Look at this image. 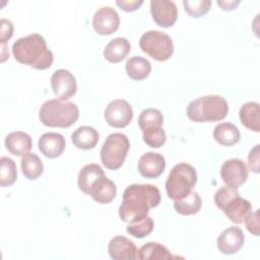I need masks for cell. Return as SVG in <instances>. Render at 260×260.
Wrapping results in <instances>:
<instances>
[{"instance_id": "f1b7e54d", "label": "cell", "mask_w": 260, "mask_h": 260, "mask_svg": "<svg viewBox=\"0 0 260 260\" xmlns=\"http://www.w3.org/2000/svg\"><path fill=\"white\" fill-rule=\"evenodd\" d=\"M104 170L96 164H89L84 166L79 174L77 179L78 188L83 192L86 193L89 186L102 175H104Z\"/></svg>"}, {"instance_id": "603a6c76", "label": "cell", "mask_w": 260, "mask_h": 260, "mask_svg": "<svg viewBox=\"0 0 260 260\" xmlns=\"http://www.w3.org/2000/svg\"><path fill=\"white\" fill-rule=\"evenodd\" d=\"M98 131L90 126H81L71 135V140L75 147L79 149H91L99 142Z\"/></svg>"}, {"instance_id": "d6986e66", "label": "cell", "mask_w": 260, "mask_h": 260, "mask_svg": "<svg viewBox=\"0 0 260 260\" xmlns=\"http://www.w3.org/2000/svg\"><path fill=\"white\" fill-rule=\"evenodd\" d=\"M38 145L40 151L46 157L56 158L63 153L66 146V141L62 134L48 132L39 138Z\"/></svg>"}, {"instance_id": "7c38bea8", "label": "cell", "mask_w": 260, "mask_h": 260, "mask_svg": "<svg viewBox=\"0 0 260 260\" xmlns=\"http://www.w3.org/2000/svg\"><path fill=\"white\" fill-rule=\"evenodd\" d=\"M51 86L56 98L62 101H67L77 90L75 77L66 69H58L53 73L51 76Z\"/></svg>"}, {"instance_id": "7a4b0ae2", "label": "cell", "mask_w": 260, "mask_h": 260, "mask_svg": "<svg viewBox=\"0 0 260 260\" xmlns=\"http://www.w3.org/2000/svg\"><path fill=\"white\" fill-rule=\"evenodd\" d=\"M12 54L18 63L38 70L50 68L54 60L46 40L39 34H30L16 40L12 45Z\"/></svg>"}, {"instance_id": "9a60e30c", "label": "cell", "mask_w": 260, "mask_h": 260, "mask_svg": "<svg viewBox=\"0 0 260 260\" xmlns=\"http://www.w3.org/2000/svg\"><path fill=\"white\" fill-rule=\"evenodd\" d=\"M245 242V236L242 229L230 226L222 231L217 238L216 244L218 250L224 255H232L241 250Z\"/></svg>"}, {"instance_id": "83f0119b", "label": "cell", "mask_w": 260, "mask_h": 260, "mask_svg": "<svg viewBox=\"0 0 260 260\" xmlns=\"http://www.w3.org/2000/svg\"><path fill=\"white\" fill-rule=\"evenodd\" d=\"M202 205V200L199 194L195 191H191L186 197L180 200H175L174 208L182 215L196 214Z\"/></svg>"}, {"instance_id": "30bf717a", "label": "cell", "mask_w": 260, "mask_h": 260, "mask_svg": "<svg viewBox=\"0 0 260 260\" xmlns=\"http://www.w3.org/2000/svg\"><path fill=\"white\" fill-rule=\"evenodd\" d=\"M133 118V110L130 104L122 99L112 101L105 110L106 122L114 128H124Z\"/></svg>"}, {"instance_id": "8992f818", "label": "cell", "mask_w": 260, "mask_h": 260, "mask_svg": "<svg viewBox=\"0 0 260 260\" xmlns=\"http://www.w3.org/2000/svg\"><path fill=\"white\" fill-rule=\"evenodd\" d=\"M196 183L197 173L195 168L187 162H180L171 170L166 182V191L169 198L180 200L192 191Z\"/></svg>"}, {"instance_id": "d590c367", "label": "cell", "mask_w": 260, "mask_h": 260, "mask_svg": "<svg viewBox=\"0 0 260 260\" xmlns=\"http://www.w3.org/2000/svg\"><path fill=\"white\" fill-rule=\"evenodd\" d=\"M116 4L126 12H132L137 10L142 4V0H117Z\"/></svg>"}, {"instance_id": "ffe728a7", "label": "cell", "mask_w": 260, "mask_h": 260, "mask_svg": "<svg viewBox=\"0 0 260 260\" xmlns=\"http://www.w3.org/2000/svg\"><path fill=\"white\" fill-rule=\"evenodd\" d=\"M6 149L16 156H21L27 153L32 146L31 137L22 131H15L9 133L5 137Z\"/></svg>"}, {"instance_id": "ba28073f", "label": "cell", "mask_w": 260, "mask_h": 260, "mask_svg": "<svg viewBox=\"0 0 260 260\" xmlns=\"http://www.w3.org/2000/svg\"><path fill=\"white\" fill-rule=\"evenodd\" d=\"M130 147L128 137L123 133L110 134L101 149V160L109 170L120 169L127 156Z\"/></svg>"}, {"instance_id": "4316f807", "label": "cell", "mask_w": 260, "mask_h": 260, "mask_svg": "<svg viewBox=\"0 0 260 260\" xmlns=\"http://www.w3.org/2000/svg\"><path fill=\"white\" fill-rule=\"evenodd\" d=\"M20 164L22 174L28 180H36L43 174V161L36 153H25L24 155H22Z\"/></svg>"}, {"instance_id": "cb8c5ba5", "label": "cell", "mask_w": 260, "mask_h": 260, "mask_svg": "<svg viewBox=\"0 0 260 260\" xmlns=\"http://www.w3.org/2000/svg\"><path fill=\"white\" fill-rule=\"evenodd\" d=\"M240 120L242 124L255 132L260 131V107L256 102H248L240 109Z\"/></svg>"}, {"instance_id": "836d02e7", "label": "cell", "mask_w": 260, "mask_h": 260, "mask_svg": "<svg viewBox=\"0 0 260 260\" xmlns=\"http://www.w3.org/2000/svg\"><path fill=\"white\" fill-rule=\"evenodd\" d=\"M0 23H1L0 40H1V44L5 45L6 42L13 35V24H12V22L9 19H5V18H2Z\"/></svg>"}, {"instance_id": "277c9868", "label": "cell", "mask_w": 260, "mask_h": 260, "mask_svg": "<svg viewBox=\"0 0 260 260\" xmlns=\"http://www.w3.org/2000/svg\"><path fill=\"white\" fill-rule=\"evenodd\" d=\"M39 117L45 126L68 128L78 120L79 110L72 102L49 100L41 107Z\"/></svg>"}, {"instance_id": "d4e9b609", "label": "cell", "mask_w": 260, "mask_h": 260, "mask_svg": "<svg viewBox=\"0 0 260 260\" xmlns=\"http://www.w3.org/2000/svg\"><path fill=\"white\" fill-rule=\"evenodd\" d=\"M125 68L127 75L133 80L145 79L151 71L149 61L140 56L130 57L126 62Z\"/></svg>"}, {"instance_id": "4dcf8cb0", "label": "cell", "mask_w": 260, "mask_h": 260, "mask_svg": "<svg viewBox=\"0 0 260 260\" xmlns=\"http://www.w3.org/2000/svg\"><path fill=\"white\" fill-rule=\"evenodd\" d=\"M154 223L153 220L150 216L146 215L144 218L137 220L132 223H128L126 231L129 235L137 238V239H142L146 236H148L152 230H153Z\"/></svg>"}, {"instance_id": "e0dca14e", "label": "cell", "mask_w": 260, "mask_h": 260, "mask_svg": "<svg viewBox=\"0 0 260 260\" xmlns=\"http://www.w3.org/2000/svg\"><path fill=\"white\" fill-rule=\"evenodd\" d=\"M166 169V159L162 154L148 151L138 160V172L147 179L158 178Z\"/></svg>"}, {"instance_id": "3957f363", "label": "cell", "mask_w": 260, "mask_h": 260, "mask_svg": "<svg viewBox=\"0 0 260 260\" xmlns=\"http://www.w3.org/2000/svg\"><path fill=\"white\" fill-rule=\"evenodd\" d=\"M229 113V104L220 95L208 94L199 96L189 103L187 116L197 123L220 121Z\"/></svg>"}, {"instance_id": "5b68a950", "label": "cell", "mask_w": 260, "mask_h": 260, "mask_svg": "<svg viewBox=\"0 0 260 260\" xmlns=\"http://www.w3.org/2000/svg\"><path fill=\"white\" fill-rule=\"evenodd\" d=\"M214 203L231 221L237 224L243 223L247 215L252 211L251 203L240 196L238 188L226 185L215 192Z\"/></svg>"}, {"instance_id": "2e32d148", "label": "cell", "mask_w": 260, "mask_h": 260, "mask_svg": "<svg viewBox=\"0 0 260 260\" xmlns=\"http://www.w3.org/2000/svg\"><path fill=\"white\" fill-rule=\"evenodd\" d=\"M94 201L101 204L110 203L117 195V187L113 181L108 179L106 175L100 176L87 189L86 193Z\"/></svg>"}, {"instance_id": "1f68e13d", "label": "cell", "mask_w": 260, "mask_h": 260, "mask_svg": "<svg viewBox=\"0 0 260 260\" xmlns=\"http://www.w3.org/2000/svg\"><path fill=\"white\" fill-rule=\"evenodd\" d=\"M212 2L210 0H185L183 5L185 11L192 17H200L209 11Z\"/></svg>"}, {"instance_id": "6da1fadb", "label": "cell", "mask_w": 260, "mask_h": 260, "mask_svg": "<svg viewBox=\"0 0 260 260\" xmlns=\"http://www.w3.org/2000/svg\"><path fill=\"white\" fill-rule=\"evenodd\" d=\"M159 202L160 192L157 187L150 184H132L123 193L119 216L127 223L135 222L144 218Z\"/></svg>"}, {"instance_id": "8d00e7d4", "label": "cell", "mask_w": 260, "mask_h": 260, "mask_svg": "<svg viewBox=\"0 0 260 260\" xmlns=\"http://www.w3.org/2000/svg\"><path fill=\"white\" fill-rule=\"evenodd\" d=\"M240 0H233V1H217V4L223 9V10H233L235 9L239 4H240Z\"/></svg>"}, {"instance_id": "7402d4cb", "label": "cell", "mask_w": 260, "mask_h": 260, "mask_svg": "<svg viewBox=\"0 0 260 260\" xmlns=\"http://www.w3.org/2000/svg\"><path fill=\"white\" fill-rule=\"evenodd\" d=\"M213 138L220 145L232 146L240 141L241 133L236 125L229 122H224L214 127Z\"/></svg>"}, {"instance_id": "d6a6232c", "label": "cell", "mask_w": 260, "mask_h": 260, "mask_svg": "<svg viewBox=\"0 0 260 260\" xmlns=\"http://www.w3.org/2000/svg\"><path fill=\"white\" fill-rule=\"evenodd\" d=\"M244 221L246 223L247 230L251 234L255 236L259 235V210H255L254 212L251 211Z\"/></svg>"}, {"instance_id": "5bb4252c", "label": "cell", "mask_w": 260, "mask_h": 260, "mask_svg": "<svg viewBox=\"0 0 260 260\" xmlns=\"http://www.w3.org/2000/svg\"><path fill=\"white\" fill-rule=\"evenodd\" d=\"M150 12L154 22L161 27L173 26L178 16L175 2L168 0H151Z\"/></svg>"}, {"instance_id": "ac0fdd59", "label": "cell", "mask_w": 260, "mask_h": 260, "mask_svg": "<svg viewBox=\"0 0 260 260\" xmlns=\"http://www.w3.org/2000/svg\"><path fill=\"white\" fill-rule=\"evenodd\" d=\"M108 252L114 260H133L137 259L138 250L133 241L124 236H116L109 242Z\"/></svg>"}, {"instance_id": "52a82bcc", "label": "cell", "mask_w": 260, "mask_h": 260, "mask_svg": "<svg viewBox=\"0 0 260 260\" xmlns=\"http://www.w3.org/2000/svg\"><path fill=\"white\" fill-rule=\"evenodd\" d=\"M162 123V114L157 109L148 108L139 115L138 125L142 131L143 140L148 146L159 148L166 143L167 135L161 127Z\"/></svg>"}, {"instance_id": "44dd1931", "label": "cell", "mask_w": 260, "mask_h": 260, "mask_svg": "<svg viewBox=\"0 0 260 260\" xmlns=\"http://www.w3.org/2000/svg\"><path fill=\"white\" fill-rule=\"evenodd\" d=\"M130 49L131 45L126 38H115L105 47L104 57L111 63H119L128 56Z\"/></svg>"}, {"instance_id": "9c48e42d", "label": "cell", "mask_w": 260, "mask_h": 260, "mask_svg": "<svg viewBox=\"0 0 260 260\" xmlns=\"http://www.w3.org/2000/svg\"><path fill=\"white\" fill-rule=\"evenodd\" d=\"M140 49L156 61H167L174 53L171 37L160 30H148L139 40Z\"/></svg>"}, {"instance_id": "484cf974", "label": "cell", "mask_w": 260, "mask_h": 260, "mask_svg": "<svg viewBox=\"0 0 260 260\" xmlns=\"http://www.w3.org/2000/svg\"><path fill=\"white\" fill-rule=\"evenodd\" d=\"M175 258L169 249L164 245L156 242H149L143 245L137 253V259L148 260V259H173Z\"/></svg>"}, {"instance_id": "8fae6325", "label": "cell", "mask_w": 260, "mask_h": 260, "mask_svg": "<svg viewBox=\"0 0 260 260\" xmlns=\"http://www.w3.org/2000/svg\"><path fill=\"white\" fill-rule=\"evenodd\" d=\"M220 176L226 186L238 188L247 181L249 172L246 164L242 159L231 158L222 164Z\"/></svg>"}, {"instance_id": "e575fe53", "label": "cell", "mask_w": 260, "mask_h": 260, "mask_svg": "<svg viewBox=\"0 0 260 260\" xmlns=\"http://www.w3.org/2000/svg\"><path fill=\"white\" fill-rule=\"evenodd\" d=\"M259 147L260 145L257 144L252 148L248 155V165L252 172L259 173Z\"/></svg>"}, {"instance_id": "4fadbf2b", "label": "cell", "mask_w": 260, "mask_h": 260, "mask_svg": "<svg viewBox=\"0 0 260 260\" xmlns=\"http://www.w3.org/2000/svg\"><path fill=\"white\" fill-rule=\"evenodd\" d=\"M120 25L118 12L110 7L104 6L98 9L92 17V26L99 35L108 36L115 32Z\"/></svg>"}, {"instance_id": "f546056e", "label": "cell", "mask_w": 260, "mask_h": 260, "mask_svg": "<svg viewBox=\"0 0 260 260\" xmlns=\"http://www.w3.org/2000/svg\"><path fill=\"white\" fill-rule=\"evenodd\" d=\"M1 172H0V185L1 187H9L13 185L17 179L16 165L10 157H1Z\"/></svg>"}]
</instances>
